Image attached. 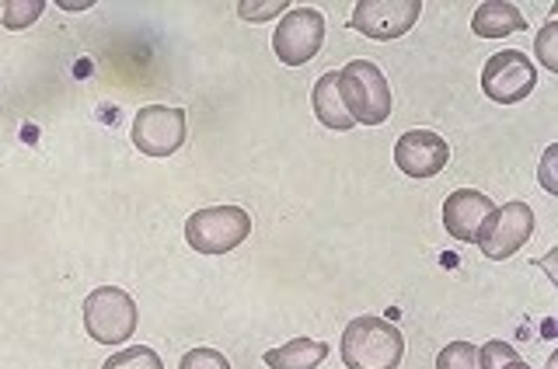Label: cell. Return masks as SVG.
<instances>
[{"mask_svg": "<svg viewBox=\"0 0 558 369\" xmlns=\"http://www.w3.org/2000/svg\"><path fill=\"white\" fill-rule=\"evenodd\" d=\"M339 353L345 369H398L405 359V335L388 318L363 313L345 324Z\"/></svg>", "mask_w": 558, "mask_h": 369, "instance_id": "obj_1", "label": "cell"}, {"mask_svg": "<svg viewBox=\"0 0 558 369\" xmlns=\"http://www.w3.org/2000/svg\"><path fill=\"white\" fill-rule=\"evenodd\" d=\"M339 95L356 126H380L391 115V84L371 60H353L339 70Z\"/></svg>", "mask_w": 558, "mask_h": 369, "instance_id": "obj_2", "label": "cell"}, {"mask_svg": "<svg viewBox=\"0 0 558 369\" xmlns=\"http://www.w3.org/2000/svg\"><path fill=\"white\" fill-rule=\"evenodd\" d=\"M136 304L126 290L119 286H98L84 296V331L98 345H122L136 331Z\"/></svg>", "mask_w": 558, "mask_h": 369, "instance_id": "obj_3", "label": "cell"}, {"mask_svg": "<svg viewBox=\"0 0 558 369\" xmlns=\"http://www.w3.org/2000/svg\"><path fill=\"white\" fill-rule=\"evenodd\" d=\"M252 234V217L241 206H209L185 220V241L199 255H227Z\"/></svg>", "mask_w": 558, "mask_h": 369, "instance_id": "obj_4", "label": "cell"}, {"mask_svg": "<svg viewBox=\"0 0 558 369\" xmlns=\"http://www.w3.org/2000/svg\"><path fill=\"white\" fill-rule=\"evenodd\" d=\"M531 234H534V209L527 202H502L482 223L475 244L485 258L502 261V258H513L523 244L531 241Z\"/></svg>", "mask_w": 558, "mask_h": 369, "instance_id": "obj_5", "label": "cell"}, {"mask_svg": "<svg viewBox=\"0 0 558 369\" xmlns=\"http://www.w3.org/2000/svg\"><path fill=\"white\" fill-rule=\"evenodd\" d=\"M534 87H537V70L527 52L520 49L496 52V57H488L482 70V91L496 104H517L523 98H531Z\"/></svg>", "mask_w": 558, "mask_h": 369, "instance_id": "obj_6", "label": "cell"}, {"mask_svg": "<svg viewBox=\"0 0 558 369\" xmlns=\"http://www.w3.org/2000/svg\"><path fill=\"white\" fill-rule=\"evenodd\" d=\"M325 42V17L318 8H293L279 17V28L272 35V49L279 63L304 66L307 60L318 57Z\"/></svg>", "mask_w": 558, "mask_h": 369, "instance_id": "obj_7", "label": "cell"}, {"mask_svg": "<svg viewBox=\"0 0 558 369\" xmlns=\"http://www.w3.org/2000/svg\"><path fill=\"white\" fill-rule=\"evenodd\" d=\"M185 112L168 104H147L133 119V147L147 157H171L185 144Z\"/></svg>", "mask_w": 558, "mask_h": 369, "instance_id": "obj_8", "label": "cell"}, {"mask_svg": "<svg viewBox=\"0 0 558 369\" xmlns=\"http://www.w3.org/2000/svg\"><path fill=\"white\" fill-rule=\"evenodd\" d=\"M418 14H423L418 0H360L349 25L363 32L366 39L388 42V39H401L418 22Z\"/></svg>", "mask_w": 558, "mask_h": 369, "instance_id": "obj_9", "label": "cell"}, {"mask_svg": "<svg viewBox=\"0 0 558 369\" xmlns=\"http://www.w3.org/2000/svg\"><path fill=\"white\" fill-rule=\"evenodd\" d=\"M450 161V147L440 133L429 130H409L395 144V164L409 179H436Z\"/></svg>", "mask_w": 558, "mask_h": 369, "instance_id": "obj_10", "label": "cell"}, {"mask_svg": "<svg viewBox=\"0 0 558 369\" xmlns=\"http://www.w3.org/2000/svg\"><path fill=\"white\" fill-rule=\"evenodd\" d=\"M493 209H496V202L488 199L485 192H475V188L450 192L447 202H444V226H447V234L458 237V241L475 244L482 223L488 220Z\"/></svg>", "mask_w": 558, "mask_h": 369, "instance_id": "obj_11", "label": "cell"}, {"mask_svg": "<svg viewBox=\"0 0 558 369\" xmlns=\"http://www.w3.org/2000/svg\"><path fill=\"white\" fill-rule=\"evenodd\" d=\"M471 28H475V35H482V39H502V35L527 32V17H523L520 8L510 4V0H485V4L475 8Z\"/></svg>", "mask_w": 558, "mask_h": 369, "instance_id": "obj_12", "label": "cell"}, {"mask_svg": "<svg viewBox=\"0 0 558 369\" xmlns=\"http://www.w3.org/2000/svg\"><path fill=\"white\" fill-rule=\"evenodd\" d=\"M311 104H314V115H318V122L325 130H336V133H345L353 130L356 122L349 119L345 104H342V95H339V74H325L318 77V84H314L311 91Z\"/></svg>", "mask_w": 558, "mask_h": 369, "instance_id": "obj_13", "label": "cell"}, {"mask_svg": "<svg viewBox=\"0 0 558 369\" xmlns=\"http://www.w3.org/2000/svg\"><path fill=\"white\" fill-rule=\"evenodd\" d=\"M328 359V342L318 339H293L266 353L269 369H318Z\"/></svg>", "mask_w": 558, "mask_h": 369, "instance_id": "obj_14", "label": "cell"}, {"mask_svg": "<svg viewBox=\"0 0 558 369\" xmlns=\"http://www.w3.org/2000/svg\"><path fill=\"white\" fill-rule=\"evenodd\" d=\"M101 369H165V362H161V356L154 353V348L133 345V348H122V353H116Z\"/></svg>", "mask_w": 558, "mask_h": 369, "instance_id": "obj_15", "label": "cell"}, {"mask_svg": "<svg viewBox=\"0 0 558 369\" xmlns=\"http://www.w3.org/2000/svg\"><path fill=\"white\" fill-rule=\"evenodd\" d=\"M436 369H482L478 348L471 342H450L440 356H436Z\"/></svg>", "mask_w": 558, "mask_h": 369, "instance_id": "obj_16", "label": "cell"}, {"mask_svg": "<svg viewBox=\"0 0 558 369\" xmlns=\"http://www.w3.org/2000/svg\"><path fill=\"white\" fill-rule=\"evenodd\" d=\"M46 11V0H8L0 17H4L8 28H28L32 22H39Z\"/></svg>", "mask_w": 558, "mask_h": 369, "instance_id": "obj_17", "label": "cell"}, {"mask_svg": "<svg viewBox=\"0 0 558 369\" xmlns=\"http://www.w3.org/2000/svg\"><path fill=\"white\" fill-rule=\"evenodd\" d=\"M290 4L287 0H258V4H252V0H241L238 4V14L244 17V22H272V17H279L283 14Z\"/></svg>", "mask_w": 558, "mask_h": 369, "instance_id": "obj_18", "label": "cell"}, {"mask_svg": "<svg viewBox=\"0 0 558 369\" xmlns=\"http://www.w3.org/2000/svg\"><path fill=\"white\" fill-rule=\"evenodd\" d=\"M179 369H231V362L217 348H192V353L182 356Z\"/></svg>", "mask_w": 558, "mask_h": 369, "instance_id": "obj_19", "label": "cell"}, {"mask_svg": "<svg viewBox=\"0 0 558 369\" xmlns=\"http://www.w3.org/2000/svg\"><path fill=\"white\" fill-rule=\"evenodd\" d=\"M555 39H558V22H548L545 28L537 32V39H534V57H537L541 63H545L548 70H558Z\"/></svg>", "mask_w": 558, "mask_h": 369, "instance_id": "obj_20", "label": "cell"}, {"mask_svg": "<svg viewBox=\"0 0 558 369\" xmlns=\"http://www.w3.org/2000/svg\"><path fill=\"white\" fill-rule=\"evenodd\" d=\"M482 369H502L510 359H517V348L510 342H488L485 348H478Z\"/></svg>", "mask_w": 558, "mask_h": 369, "instance_id": "obj_21", "label": "cell"}, {"mask_svg": "<svg viewBox=\"0 0 558 369\" xmlns=\"http://www.w3.org/2000/svg\"><path fill=\"white\" fill-rule=\"evenodd\" d=\"M555 157H558V147L551 144L541 157V185H545L548 196H558V182H555Z\"/></svg>", "mask_w": 558, "mask_h": 369, "instance_id": "obj_22", "label": "cell"}, {"mask_svg": "<svg viewBox=\"0 0 558 369\" xmlns=\"http://www.w3.org/2000/svg\"><path fill=\"white\" fill-rule=\"evenodd\" d=\"M502 369H531V366H527V362H523V359L517 356V359H510V362H506Z\"/></svg>", "mask_w": 558, "mask_h": 369, "instance_id": "obj_23", "label": "cell"}, {"mask_svg": "<svg viewBox=\"0 0 558 369\" xmlns=\"http://www.w3.org/2000/svg\"><path fill=\"white\" fill-rule=\"evenodd\" d=\"M60 8H66V11H87L92 4H60Z\"/></svg>", "mask_w": 558, "mask_h": 369, "instance_id": "obj_24", "label": "cell"}]
</instances>
